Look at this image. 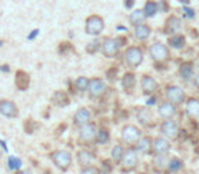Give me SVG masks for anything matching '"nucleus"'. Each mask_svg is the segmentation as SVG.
I'll return each instance as SVG.
<instances>
[{
    "mask_svg": "<svg viewBox=\"0 0 199 174\" xmlns=\"http://www.w3.org/2000/svg\"><path fill=\"white\" fill-rule=\"evenodd\" d=\"M104 27H105V22L98 15H90L86 19L85 30L89 36H98V34L102 33Z\"/></svg>",
    "mask_w": 199,
    "mask_h": 174,
    "instance_id": "nucleus-1",
    "label": "nucleus"
},
{
    "mask_svg": "<svg viewBox=\"0 0 199 174\" xmlns=\"http://www.w3.org/2000/svg\"><path fill=\"white\" fill-rule=\"evenodd\" d=\"M149 53L151 56V59L154 61H165V60L169 59V48L166 45H164L162 42H156L150 46Z\"/></svg>",
    "mask_w": 199,
    "mask_h": 174,
    "instance_id": "nucleus-2",
    "label": "nucleus"
},
{
    "mask_svg": "<svg viewBox=\"0 0 199 174\" xmlns=\"http://www.w3.org/2000/svg\"><path fill=\"white\" fill-rule=\"evenodd\" d=\"M142 137V132L138 126L135 125H125L121 129V139L128 144H134Z\"/></svg>",
    "mask_w": 199,
    "mask_h": 174,
    "instance_id": "nucleus-3",
    "label": "nucleus"
},
{
    "mask_svg": "<svg viewBox=\"0 0 199 174\" xmlns=\"http://www.w3.org/2000/svg\"><path fill=\"white\" fill-rule=\"evenodd\" d=\"M125 61L129 67H139L143 61V52L138 46H129L125 50Z\"/></svg>",
    "mask_w": 199,
    "mask_h": 174,
    "instance_id": "nucleus-4",
    "label": "nucleus"
},
{
    "mask_svg": "<svg viewBox=\"0 0 199 174\" xmlns=\"http://www.w3.org/2000/svg\"><path fill=\"white\" fill-rule=\"evenodd\" d=\"M52 159L60 170H67L72 163V155H71V153H68V151L60 150V151H56V153L52 155Z\"/></svg>",
    "mask_w": 199,
    "mask_h": 174,
    "instance_id": "nucleus-5",
    "label": "nucleus"
},
{
    "mask_svg": "<svg viewBox=\"0 0 199 174\" xmlns=\"http://www.w3.org/2000/svg\"><path fill=\"white\" fill-rule=\"evenodd\" d=\"M120 41L119 38H105L101 45V49H102V53L105 57H115L119 53L120 49Z\"/></svg>",
    "mask_w": 199,
    "mask_h": 174,
    "instance_id": "nucleus-6",
    "label": "nucleus"
},
{
    "mask_svg": "<svg viewBox=\"0 0 199 174\" xmlns=\"http://www.w3.org/2000/svg\"><path fill=\"white\" fill-rule=\"evenodd\" d=\"M166 97H168V101H170L175 105H180V103L185 102V93L179 86H169L166 88Z\"/></svg>",
    "mask_w": 199,
    "mask_h": 174,
    "instance_id": "nucleus-7",
    "label": "nucleus"
},
{
    "mask_svg": "<svg viewBox=\"0 0 199 174\" xmlns=\"http://www.w3.org/2000/svg\"><path fill=\"white\" fill-rule=\"evenodd\" d=\"M161 132H162V135L165 136V137H169V139H175L177 137L179 132H180V126L176 121H173V120H165V121L161 124Z\"/></svg>",
    "mask_w": 199,
    "mask_h": 174,
    "instance_id": "nucleus-8",
    "label": "nucleus"
},
{
    "mask_svg": "<svg viewBox=\"0 0 199 174\" xmlns=\"http://www.w3.org/2000/svg\"><path fill=\"white\" fill-rule=\"evenodd\" d=\"M96 133H97V128L94 124L91 122H86V124L81 125L79 129V139L85 143H90L96 139Z\"/></svg>",
    "mask_w": 199,
    "mask_h": 174,
    "instance_id": "nucleus-9",
    "label": "nucleus"
},
{
    "mask_svg": "<svg viewBox=\"0 0 199 174\" xmlns=\"http://www.w3.org/2000/svg\"><path fill=\"white\" fill-rule=\"evenodd\" d=\"M0 114L7 117V118H12V117L18 116V106L15 102L8 99L0 101Z\"/></svg>",
    "mask_w": 199,
    "mask_h": 174,
    "instance_id": "nucleus-10",
    "label": "nucleus"
},
{
    "mask_svg": "<svg viewBox=\"0 0 199 174\" xmlns=\"http://www.w3.org/2000/svg\"><path fill=\"white\" fill-rule=\"evenodd\" d=\"M87 90H89V94L91 97H101L104 93H105L106 90V84L105 82L102 80V79H91L89 82V87H87Z\"/></svg>",
    "mask_w": 199,
    "mask_h": 174,
    "instance_id": "nucleus-11",
    "label": "nucleus"
},
{
    "mask_svg": "<svg viewBox=\"0 0 199 174\" xmlns=\"http://www.w3.org/2000/svg\"><path fill=\"white\" fill-rule=\"evenodd\" d=\"M141 87H142V93L149 95V94H153L158 88V83H157V80L154 78L149 76V75H143L141 80Z\"/></svg>",
    "mask_w": 199,
    "mask_h": 174,
    "instance_id": "nucleus-12",
    "label": "nucleus"
},
{
    "mask_svg": "<svg viewBox=\"0 0 199 174\" xmlns=\"http://www.w3.org/2000/svg\"><path fill=\"white\" fill-rule=\"evenodd\" d=\"M177 109H176V105L172 103L170 101H166V102H162L158 106V114L161 118L168 120V118H173V116L176 114Z\"/></svg>",
    "mask_w": 199,
    "mask_h": 174,
    "instance_id": "nucleus-13",
    "label": "nucleus"
},
{
    "mask_svg": "<svg viewBox=\"0 0 199 174\" xmlns=\"http://www.w3.org/2000/svg\"><path fill=\"white\" fill-rule=\"evenodd\" d=\"M181 29V21L179 19L176 15H172L166 19L165 25H164V33L165 34H176Z\"/></svg>",
    "mask_w": 199,
    "mask_h": 174,
    "instance_id": "nucleus-14",
    "label": "nucleus"
},
{
    "mask_svg": "<svg viewBox=\"0 0 199 174\" xmlns=\"http://www.w3.org/2000/svg\"><path fill=\"white\" fill-rule=\"evenodd\" d=\"M138 154H137V150H129V151H125L124 157L121 159V164L125 167V169H135L138 166Z\"/></svg>",
    "mask_w": 199,
    "mask_h": 174,
    "instance_id": "nucleus-15",
    "label": "nucleus"
},
{
    "mask_svg": "<svg viewBox=\"0 0 199 174\" xmlns=\"http://www.w3.org/2000/svg\"><path fill=\"white\" fill-rule=\"evenodd\" d=\"M169 150H170V143L165 137H157L156 140H153V151L156 153V155L168 154Z\"/></svg>",
    "mask_w": 199,
    "mask_h": 174,
    "instance_id": "nucleus-16",
    "label": "nucleus"
},
{
    "mask_svg": "<svg viewBox=\"0 0 199 174\" xmlns=\"http://www.w3.org/2000/svg\"><path fill=\"white\" fill-rule=\"evenodd\" d=\"M184 112H185V114L192 117V118H199V99H197V98H189V99H187Z\"/></svg>",
    "mask_w": 199,
    "mask_h": 174,
    "instance_id": "nucleus-17",
    "label": "nucleus"
},
{
    "mask_svg": "<svg viewBox=\"0 0 199 174\" xmlns=\"http://www.w3.org/2000/svg\"><path fill=\"white\" fill-rule=\"evenodd\" d=\"M90 120H91V113L86 107H82L74 114V124L78 126L86 124V122H90Z\"/></svg>",
    "mask_w": 199,
    "mask_h": 174,
    "instance_id": "nucleus-18",
    "label": "nucleus"
},
{
    "mask_svg": "<svg viewBox=\"0 0 199 174\" xmlns=\"http://www.w3.org/2000/svg\"><path fill=\"white\" fill-rule=\"evenodd\" d=\"M134 36H135V38L139 41H146V40H149L151 36V29L145 23L137 25L134 29Z\"/></svg>",
    "mask_w": 199,
    "mask_h": 174,
    "instance_id": "nucleus-19",
    "label": "nucleus"
},
{
    "mask_svg": "<svg viewBox=\"0 0 199 174\" xmlns=\"http://www.w3.org/2000/svg\"><path fill=\"white\" fill-rule=\"evenodd\" d=\"M137 151H139L142 154H149L151 150H153V140L147 136L145 137H141L139 140L137 141Z\"/></svg>",
    "mask_w": 199,
    "mask_h": 174,
    "instance_id": "nucleus-20",
    "label": "nucleus"
},
{
    "mask_svg": "<svg viewBox=\"0 0 199 174\" xmlns=\"http://www.w3.org/2000/svg\"><path fill=\"white\" fill-rule=\"evenodd\" d=\"M137 120L139 124H142L143 126L149 125L151 122V112L149 107H141L137 112Z\"/></svg>",
    "mask_w": 199,
    "mask_h": 174,
    "instance_id": "nucleus-21",
    "label": "nucleus"
},
{
    "mask_svg": "<svg viewBox=\"0 0 199 174\" xmlns=\"http://www.w3.org/2000/svg\"><path fill=\"white\" fill-rule=\"evenodd\" d=\"M52 102L55 103L56 106H67L70 103V98H68V94L66 91H56L52 97Z\"/></svg>",
    "mask_w": 199,
    "mask_h": 174,
    "instance_id": "nucleus-22",
    "label": "nucleus"
},
{
    "mask_svg": "<svg viewBox=\"0 0 199 174\" xmlns=\"http://www.w3.org/2000/svg\"><path fill=\"white\" fill-rule=\"evenodd\" d=\"M15 83L19 90H26L29 87V83H30V78L26 72L23 71H18L17 72V76H15Z\"/></svg>",
    "mask_w": 199,
    "mask_h": 174,
    "instance_id": "nucleus-23",
    "label": "nucleus"
},
{
    "mask_svg": "<svg viewBox=\"0 0 199 174\" xmlns=\"http://www.w3.org/2000/svg\"><path fill=\"white\" fill-rule=\"evenodd\" d=\"M179 75L184 80H189V79L194 76V65L191 63H183L179 68Z\"/></svg>",
    "mask_w": 199,
    "mask_h": 174,
    "instance_id": "nucleus-24",
    "label": "nucleus"
},
{
    "mask_svg": "<svg viewBox=\"0 0 199 174\" xmlns=\"http://www.w3.org/2000/svg\"><path fill=\"white\" fill-rule=\"evenodd\" d=\"M168 44L175 49H183L185 46V38L184 36L176 33V34H172V37L168 40Z\"/></svg>",
    "mask_w": 199,
    "mask_h": 174,
    "instance_id": "nucleus-25",
    "label": "nucleus"
},
{
    "mask_svg": "<svg viewBox=\"0 0 199 174\" xmlns=\"http://www.w3.org/2000/svg\"><path fill=\"white\" fill-rule=\"evenodd\" d=\"M143 11H145V15L146 18H151L158 12V3L153 2V0H147L146 4L143 7Z\"/></svg>",
    "mask_w": 199,
    "mask_h": 174,
    "instance_id": "nucleus-26",
    "label": "nucleus"
},
{
    "mask_svg": "<svg viewBox=\"0 0 199 174\" xmlns=\"http://www.w3.org/2000/svg\"><path fill=\"white\" fill-rule=\"evenodd\" d=\"M145 19H146V15H145L143 10H135V11L131 12V15H129V22H131L134 26L143 23Z\"/></svg>",
    "mask_w": 199,
    "mask_h": 174,
    "instance_id": "nucleus-27",
    "label": "nucleus"
},
{
    "mask_svg": "<svg viewBox=\"0 0 199 174\" xmlns=\"http://www.w3.org/2000/svg\"><path fill=\"white\" fill-rule=\"evenodd\" d=\"M110 139V135H109V131L105 128H100L97 129V133H96V143L97 144H106Z\"/></svg>",
    "mask_w": 199,
    "mask_h": 174,
    "instance_id": "nucleus-28",
    "label": "nucleus"
},
{
    "mask_svg": "<svg viewBox=\"0 0 199 174\" xmlns=\"http://www.w3.org/2000/svg\"><path fill=\"white\" fill-rule=\"evenodd\" d=\"M121 84L124 87V90H132L135 87V75L131 74V72H127L124 74V76L121 78Z\"/></svg>",
    "mask_w": 199,
    "mask_h": 174,
    "instance_id": "nucleus-29",
    "label": "nucleus"
},
{
    "mask_svg": "<svg viewBox=\"0 0 199 174\" xmlns=\"http://www.w3.org/2000/svg\"><path fill=\"white\" fill-rule=\"evenodd\" d=\"M93 160H94V155L89 153V151H79V153H78V162H79L82 166L91 164Z\"/></svg>",
    "mask_w": 199,
    "mask_h": 174,
    "instance_id": "nucleus-30",
    "label": "nucleus"
},
{
    "mask_svg": "<svg viewBox=\"0 0 199 174\" xmlns=\"http://www.w3.org/2000/svg\"><path fill=\"white\" fill-rule=\"evenodd\" d=\"M153 163H154V166L158 167V169H168L169 159H168V157H166V154H160V155H156Z\"/></svg>",
    "mask_w": 199,
    "mask_h": 174,
    "instance_id": "nucleus-31",
    "label": "nucleus"
},
{
    "mask_svg": "<svg viewBox=\"0 0 199 174\" xmlns=\"http://www.w3.org/2000/svg\"><path fill=\"white\" fill-rule=\"evenodd\" d=\"M124 154H125L124 147H123V145H120V144L115 145V147L112 148V153H110V155H112V159L116 160V162H121Z\"/></svg>",
    "mask_w": 199,
    "mask_h": 174,
    "instance_id": "nucleus-32",
    "label": "nucleus"
},
{
    "mask_svg": "<svg viewBox=\"0 0 199 174\" xmlns=\"http://www.w3.org/2000/svg\"><path fill=\"white\" fill-rule=\"evenodd\" d=\"M181 169H183L181 159H179V158H172V159H169V163H168L169 172H180Z\"/></svg>",
    "mask_w": 199,
    "mask_h": 174,
    "instance_id": "nucleus-33",
    "label": "nucleus"
},
{
    "mask_svg": "<svg viewBox=\"0 0 199 174\" xmlns=\"http://www.w3.org/2000/svg\"><path fill=\"white\" fill-rule=\"evenodd\" d=\"M7 164H8V169L12 170V172H17L22 167V160L17 157H10L7 160Z\"/></svg>",
    "mask_w": 199,
    "mask_h": 174,
    "instance_id": "nucleus-34",
    "label": "nucleus"
},
{
    "mask_svg": "<svg viewBox=\"0 0 199 174\" xmlns=\"http://www.w3.org/2000/svg\"><path fill=\"white\" fill-rule=\"evenodd\" d=\"M89 79L86 76H79L75 80V87H77L78 91H86L87 87H89Z\"/></svg>",
    "mask_w": 199,
    "mask_h": 174,
    "instance_id": "nucleus-35",
    "label": "nucleus"
},
{
    "mask_svg": "<svg viewBox=\"0 0 199 174\" xmlns=\"http://www.w3.org/2000/svg\"><path fill=\"white\" fill-rule=\"evenodd\" d=\"M98 48H100V41L94 40V41H91V42L87 44L86 50H87V53H90V55H93V53H96L97 50H98Z\"/></svg>",
    "mask_w": 199,
    "mask_h": 174,
    "instance_id": "nucleus-36",
    "label": "nucleus"
},
{
    "mask_svg": "<svg viewBox=\"0 0 199 174\" xmlns=\"http://www.w3.org/2000/svg\"><path fill=\"white\" fill-rule=\"evenodd\" d=\"M183 11H184V17L187 18V19H192V18L195 17V10L188 7V6H184V7H183Z\"/></svg>",
    "mask_w": 199,
    "mask_h": 174,
    "instance_id": "nucleus-37",
    "label": "nucleus"
},
{
    "mask_svg": "<svg viewBox=\"0 0 199 174\" xmlns=\"http://www.w3.org/2000/svg\"><path fill=\"white\" fill-rule=\"evenodd\" d=\"M81 172H82V173H85V174H86V173L91 174V173H98V172H100V169H98V167H94V166H90V164H87V166L82 167Z\"/></svg>",
    "mask_w": 199,
    "mask_h": 174,
    "instance_id": "nucleus-38",
    "label": "nucleus"
},
{
    "mask_svg": "<svg viewBox=\"0 0 199 174\" xmlns=\"http://www.w3.org/2000/svg\"><path fill=\"white\" fill-rule=\"evenodd\" d=\"M168 3L165 2V0H161V2L158 3V11H162V12H166V10H168Z\"/></svg>",
    "mask_w": 199,
    "mask_h": 174,
    "instance_id": "nucleus-39",
    "label": "nucleus"
},
{
    "mask_svg": "<svg viewBox=\"0 0 199 174\" xmlns=\"http://www.w3.org/2000/svg\"><path fill=\"white\" fill-rule=\"evenodd\" d=\"M134 4H135V0H124V7L128 8V10H131L134 7Z\"/></svg>",
    "mask_w": 199,
    "mask_h": 174,
    "instance_id": "nucleus-40",
    "label": "nucleus"
},
{
    "mask_svg": "<svg viewBox=\"0 0 199 174\" xmlns=\"http://www.w3.org/2000/svg\"><path fill=\"white\" fill-rule=\"evenodd\" d=\"M38 29H36V30H33V31H31V34H29V37H27V38H29V40H33V38H36V37H37V34H38Z\"/></svg>",
    "mask_w": 199,
    "mask_h": 174,
    "instance_id": "nucleus-41",
    "label": "nucleus"
},
{
    "mask_svg": "<svg viewBox=\"0 0 199 174\" xmlns=\"http://www.w3.org/2000/svg\"><path fill=\"white\" fill-rule=\"evenodd\" d=\"M0 147L4 150V153H7L8 151V148H7V144H6V141L4 140H0Z\"/></svg>",
    "mask_w": 199,
    "mask_h": 174,
    "instance_id": "nucleus-42",
    "label": "nucleus"
},
{
    "mask_svg": "<svg viewBox=\"0 0 199 174\" xmlns=\"http://www.w3.org/2000/svg\"><path fill=\"white\" fill-rule=\"evenodd\" d=\"M156 102H157V99H156V97H151V99L147 101V105H156Z\"/></svg>",
    "mask_w": 199,
    "mask_h": 174,
    "instance_id": "nucleus-43",
    "label": "nucleus"
},
{
    "mask_svg": "<svg viewBox=\"0 0 199 174\" xmlns=\"http://www.w3.org/2000/svg\"><path fill=\"white\" fill-rule=\"evenodd\" d=\"M0 71H3V72H8V71H10V67H8L7 64H4V65H2V67H0Z\"/></svg>",
    "mask_w": 199,
    "mask_h": 174,
    "instance_id": "nucleus-44",
    "label": "nucleus"
},
{
    "mask_svg": "<svg viewBox=\"0 0 199 174\" xmlns=\"http://www.w3.org/2000/svg\"><path fill=\"white\" fill-rule=\"evenodd\" d=\"M181 4H184V6H188L189 4V0H179Z\"/></svg>",
    "mask_w": 199,
    "mask_h": 174,
    "instance_id": "nucleus-45",
    "label": "nucleus"
},
{
    "mask_svg": "<svg viewBox=\"0 0 199 174\" xmlns=\"http://www.w3.org/2000/svg\"><path fill=\"white\" fill-rule=\"evenodd\" d=\"M195 84H197V87L199 88V75L198 76H195Z\"/></svg>",
    "mask_w": 199,
    "mask_h": 174,
    "instance_id": "nucleus-46",
    "label": "nucleus"
},
{
    "mask_svg": "<svg viewBox=\"0 0 199 174\" xmlns=\"http://www.w3.org/2000/svg\"><path fill=\"white\" fill-rule=\"evenodd\" d=\"M198 128H199V122H198Z\"/></svg>",
    "mask_w": 199,
    "mask_h": 174,
    "instance_id": "nucleus-47",
    "label": "nucleus"
}]
</instances>
